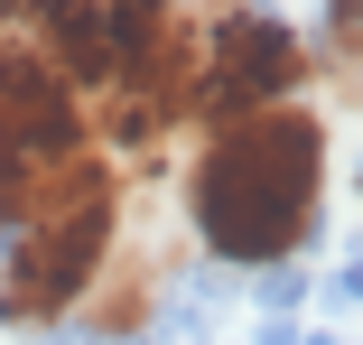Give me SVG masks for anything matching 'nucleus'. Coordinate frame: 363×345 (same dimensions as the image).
Listing matches in <instances>:
<instances>
[{
	"label": "nucleus",
	"instance_id": "obj_1",
	"mask_svg": "<svg viewBox=\"0 0 363 345\" xmlns=\"http://www.w3.org/2000/svg\"><path fill=\"white\" fill-rule=\"evenodd\" d=\"M317 205H326V131L308 103L214 121L186 168V215H196L205 252H224L242 270L289 261L317 234Z\"/></svg>",
	"mask_w": 363,
	"mask_h": 345
},
{
	"label": "nucleus",
	"instance_id": "obj_2",
	"mask_svg": "<svg viewBox=\"0 0 363 345\" xmlns=\"http://www.w3.org/2000/svg\"><path fill=\"white\" fill-rule=\"evenodd\" d=\"M103 168H112V150H103L94 112L75 103V84L19 38H0V234H19L28 215H47L56 196H75Z\"/></svg>",
	"mask_w": 363,
	"mask_h": 345
},
{
	"label": "nucleus",
	"instance_id": "obj_3",
	"mask_svg": "<svg viewBox=\"0 0 363 345\" xmlns=\"http://www.w3.org/2000/svg\"><path fill=\"white\" fill-rule=\"evenodd\" d=\"M121 243V168L84 177L75 196H56L47 215H28L10 234V261H0V308L19 327H47V317H75L84 290L103 280V261Z\"/></svg>",
	"mask_w": 363,
	"mask_h": 345
},
{
	"label": "nucleus",
	"instance_id": "obj_4",
	"mask_svg": "<svg viewBox=\"0 0 363 345\" xmlns=\"http://www.w3.org/2000/svg\"><path fill=\"white\" fill-rule=\"evenodd\" d=\"M298 75H308V47H298L289 19H270V10H214L205 19V56H196V112L233 121V112L298 103Z\"/></svg>",
	"mask_w": 363,
	"mask_h": 345
}]
</instances>
